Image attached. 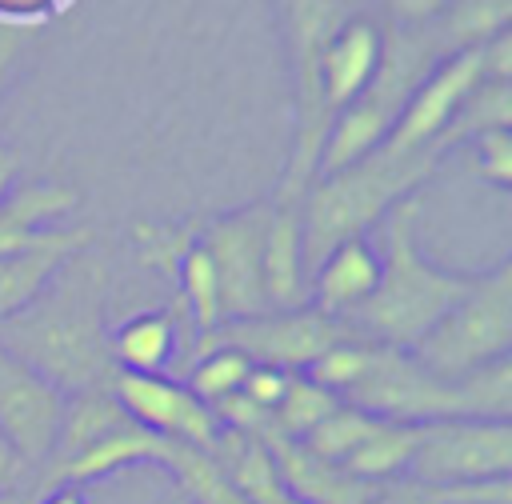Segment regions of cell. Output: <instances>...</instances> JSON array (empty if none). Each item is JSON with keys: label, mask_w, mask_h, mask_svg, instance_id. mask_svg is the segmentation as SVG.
<instances>
[{"label": "cell", "mask_w": 512, "mask_h": 504, "mask_svg": "<svg viewBox=\"0 0 512 504\" xmlns=\"http://www.w3.org/2000/svg\"><path fill=\"white\" fill-rule=\"evenodd\" d=\"M108 264L88 248L64 256L44 288L8 320H0V348L20 356L32 372L64 396L108 384V332H104Z\"/></svg>", "instance_id": "cell-1"}, {"label": "cell", "mask_w": 512, "mask_h": 504, "mask_svg": "<svg viewBox=\"0 0 512 504\" xmlns=\"http://www.w3.org/2000/svg\"><path fill=\"white\" fill-rule=\"evenodd\" d=\"M420 200L408 196L384 212V256L372 296L344 320L360 340L412 348L472 284V276L444 272L416 248Z\"/></svg>", "instance_id": "cell-2"}, {"label": "cell", "mask_w": 512, "mask_h": 504, "mask_svg": "<svg viewBox=\"0 0 512 504\" xmlns=\"http://www.w3.org/2000/svg\"><path fill=\"white\" fill-rule=\"evenodd\" d=\"M444 152L432 144L388 156V152H368L356 164L320 176L304 192L300 208V244H304V272H312L336 244L364 236L372 224L384 220L388 208L408 200L440 164Z\"/></svg>", "instance_id": "cell-3"}, {"label": "cell", "mask_w": 512, "mask_h": 504, "mask_svg": "<svg viewBox=\"0 0 512 504\" xmlns=\"http://www.w3.org/2000/svg\"><path fill=\"white\" fill-rule=\"evenodd\" d=\"M512 348V260L472 276L464 296L408 348L440 380H460L464 372L504 360Z\"/></svg>", "instance_id": "cell-4"}, {"label": "cell", "mask_w": 512, "mask_h": 504, "mask_svg": "<svg viewBox=\"0 0 512 504\" xmlns=\"http://www.w3.org/2000/svg\"><path fill=\"white\" fill-rule=\"evenodd\" d=\"M280 4H284V24H288V60H292L296 108H300L296 152L288 160L280 200H284V208H296V200L316 180V160H320L328 124H332V108H328L324 84H320V48L344 24L340 20L344 12H340V0H280Z\"/></svg>", "instance_id": "cell-5"}, {"label": "cell", "mask_w": 512, "mask_h": 504, "mask_svg": "<svg viewBox=\"0 0 512 504\" xmlns=\"http://www.w3.org/2000/svg\"><path fill=\"white\" fill-rule=\"evenodd\" d=\"M340 400L388 424H436V420L468 416L456 380H440L408 348H388V344L368 348L364 372L348 384Z\"/></svg>", "instance_id": "cell-6"}, {"label": "cell", "mask_w": 512, "mask_h": 504, "mask_svg": "<svg viewBox=\"0 0 512 504\" xmlns=\"http://www.w3.org/2000/svg\"><path fill=\"white\" fill-rule=\"evenodd\" d=\"M512 472V420H436L420 424L408 480L428 488H472L508 480Z\"/></svg>", "instance_id": "cell-7"}, {"label": "cell", "mask_w": 512, "mask_h": 504, "mask_svg": "<svg viewBox=\"0 0 512 504\" xmlns=\"http://www.w3.org/2000/svg\"><path fill=\"white\" fill-rule=\"evenodd\" d=\"M356 336L344 320L320 316L316 308H272L248 320H224L212 332L196 340V352L204 348H236L252 364H268L280 372H304L316 364L332 344Z\"/></svg>", "instance_id": "cell-8"}, {"label": "cell", "mask_w": 512, "mask_h": 504, "mask_svg": "<svg viewBox=\"0 0 512 504\" xmlns=\"http://www.w3.org/2000/svg\"><path fill=\"white\" fill-rule=\"evenodd\" d=\"M268 220H272V204H252V208L216 216L200 236V248L208 252L216 268L224 320H248V316L272 312L264 300V280H260Z\"/></svg>", "instance_id": "cell-9"}, {"label": "cell", "mask_w": 512, "mask_h": 504, "mask_svg": "<svg viewBox=\"0 0 512 504\" xmlns=\"http://www.w3.org/2000/svg\"><path fill=\"white\" fill-rule=\"evenodd\" d=\"M108 388L120 400L128 420H136L140 428H148L164 440H180V444L212 452V444L224 428L216 420V412L208 404H200L180 380L140 376V372H112Z\"/></svg>", "instance_id": "cell-10"}, {"label": "cell", "mask_w": 512, "mask_h": 504, "mask_svg": "<svg viewBox=\"0 0 512 504\" xmlns=\"http://www.w3.org/2000/svg\"><path fill=\"white\" fill-rule=\"evenodd\" d=\"M64 412V392L32 372L20 356L0 348V432L28 464L32 480L44 468Z\"/></svg>", "instance_id": "cell-11"}, {"label": "cell", "mask_w": 512, "mask_h": 504, "mask_svg": "<svg viewBox=\"0 0 512 504\" xmlns=\"http://www.w3.org/2000/svg\"><path fill=\"white\" fill-rule=\"evenodd\" d=\"M484 80V56L480 48H468V52H452L444 60L432 64V72L416 84V92L404 100L392 132L384 136L380 152L388 156H404V152H416L424 144H432L444 124L452 120V112L460 108V100Z\"/></svg>", "instance_id": "cell-12"}, {"label": "cell", "mask_w": 512, "mask_h": 504, "mask_svg": "<svg viewBox=\"0 0 512 504\" xmlns=\"http://www.w3.org/2000/svg\"><path fill=\"white\" fill-rule=\"evenodd\" d=\"M376 276H380V252L364 236L344 240L308 272V308L332 320H348L372 296Z\"/></svg>", "instance_id": "cell-13"}, {"label": "cell", "mask_w": 512, "mask_h": 504, "mask_svg": "<svg viewBox=\"0 0 512 504\" xmlns=\"http://www.w3.org/2000/svg\"><path fill=\"white\" fill-rule=\"evenodd\" d=\"M76 188L68 184H56V180H40V184H28L12 196L0 200V256H16V252H36V248H48V244H60L72 236L68 232H48L44 224L72 212L76 208Z\"/></svg>", "instance_id": "cell-14"}, {"label": "cell", "mask_w": 512, "mask_h": 504, "mask_svg": "<svg viewBox=\"0 0 512 504\" xmlns=\"http://www.w3.org/2000/svg\"><path fill=\"white\" fill-rule=\"evenodd\" d=\"M380 64V32L368 20H344L320 48V84L332 116L356 100Z\"/></svg>", "instance_id": "cell-15"}, {"label": "cell", "mask_w": 512, "mask_h": 504, "mask_svg": "<svg viewBox=\"0 0 512 504\" xmlns=\"http://www.w3.org/2000/svg\"><path fill=\"white\" fill-rule=\"evenodd\" d=\"M264 300L268 308H304L308 304V272H304V244H300V208H272L264 260H260Z\"/></svg>", "instance_id": "cell-16"}, {"label": "cell", "mask_w": 512, "mask_h": 504, "mask_svg": "<svg viewBox=\"0 0 512 504\" xmlns=\"http://www.w3.org/2000/svg\"><path fill=\"white\" fill-rule=\"evenodd\" d=\"M128 416L120 408V400L112 396L108 384H96V388H84V392H72L64 396V412H60V428H56V444L44 460V468L36 472V480H44L48 472L64 468L68 460H76L80 452H88L100 436H108L112 428H120ZM32 480V484H36Z\"/></svg>", "instance_id": "cell-17"}, {"label": "cell", "mask_w": 512, "mask_h": 504, "mask_svg": "<svg viewBox=\"0 0 512 504\" xmlns=\"http://www.w3.org/2000/svg\"><path fill=\"white\" fill-rule=\"evenodd\" d=\"M508 20H512V0H448L444 12L424 24V36L444 60L452 52L488 44L496 32H508Z\"/></svg>", "instance_id": "cell-18"}, {"label": "cell", "mask_w": 512, "mask_h": 504, "mask_svg": "<svg viewBox=\"0 0 512 504\" xmlns=\"http://www.w3.org/2000/svg\"><path fill=\"white\" fill-rule=\"evenodd\" d=\"M172 348H176V328H172L168 312L132 316L108 336V360L116 372L160 376L172 360Z\"/></svg>", "instance_id": "cell-19"}, {"label": "cell", "mask_w": 512, "mask_h": 504, "mask_svg": "<svg viewBox=\"0 0 512 504\" xmlns=\"http://www.w3.org/2000/svg\"><path fill=\"white\" fill-rule=\"evenodd\" d=\"M92 232L88 228H72L68 240L36 248V252H16V256H0V320H8L12 312H20L40 288L44 280L56 272V264L80 248H88Z\"/></svg>", "instance_id": "cell-20"}, {"label": "cell", "mask_w": 512, "mask_h": 504, "mask_svg": "<svg viewBox=\"0 0 512 504\" xmlns=\"http://www.w3.org/2000/svg\"><path fill=\"white\" fill-rule=\"evenodd\" d=\"M416 436H420V424H388V420H376V424L368 428V436L344 456L340 468H344L352 480H368V484L396 480V476L408 472Z\"/></svg>", "instance_id": "cell-21"}, {"label": "cell", "mask_w": 512, "mask_h": 504, "mask_svg": "<svg viewBox=\"0 0 512 504\" xmlns=\"http://www.w3.org/2000/svg\"><path fill=\"white\" fill-rule=\"evenodd\" d=\"M508 120H512V88H508V80H480L460 100V108L452 112L444 132L432 140V148L448 152V148L468 144L472 136H480L488 128H508Z\"/></svg>", "instance_id": "cell-22"}, {"label": "cell", "mask_w": 512, "mask_h": 504, "mask_svg": "<svg viewBox=\"0 0 512 504\" xmlns=\"http://www.w3.org/2000/svg\"><path fill=\"white\" fill-rule=\"evenodd\" d=\"M160 468L172 472V480L180 484V492L192 504H248L228 484V476L220 472V464L212 460V452H204V448H192V444L172 440V448H168V456H164Z\"/></svg>", "instance_id": "cell-23"}, {"label": "cell", "mask_w": 512, "mask_h": 504, "mask_svg": "<svg viewBox=\"0 0 512 504\" xmlns=\"http://www.w3.org/2000/svg\"><path fill=\"white\" fill-rule=\"evenodd\" d=\"M340 404H344V400H340L336 392L320 388V384L308 380L304 372H292V380H288L280 404L272 408V428H268V432H276V436H284V440H304V436H308L324 416H332Z\"/></svg>", "instance_id": "cell-24"}, {"label": "cell", "mask_w": 512, "mask_h": 504, "mask_svg": "<svg viewBox=\"0 0 512 504\" xmlns=\"http://www.w3.org/2000/svg\"><path fill=\"white\" fill-rule=\"evenodd\" d=\"M176 284H180V304L188 308V320L196 324V332H212L224 316H220V284H216V268L208 260V252L200 248V240H192L176 264Z\"/></svg>", "instance_id": "cell-25"}, {"label": "cell", "mask_w": 512, "mask_h": 504, "mask_svg": "<svg viewBox=\"0 0 512 504\" xmlns=\"http://www.w3.org/2000/svg\"><path fill=\"white\" fill-rule=\"evenodd\" d=\"M464 412L472 420H508L512 412V356L480 364L456 380Z\"/></svg>", "instance_id": "cell-26"}, {"label": "cell", "mask_w": 512, "mask_h": 504, "mask_svg": "<svg viewBox=\"0 0 512 504\" xmlns=\"http://www.w3.org/2000/svg\"><path fill=\"white\" fill-rule=\"evenodd\" d=\"M248 368H252V360L240 356L236 348H204V352H196V364H192L184 388H188L200 404L216 408L220 400H228L232 392H240Z\"/></svg>", "instance_id": "cell-27"}, {"label": "cell", "mask_w": 512, "mask_h": 504, "mask_svg": "<svg viewBox=\"0 0 512 504\" xmlns=\"http://www.w3.org/2000/svg\"><path fill=\"white\" fill-rule=\"evenodd\" d=\"M376 424V416H368V412H360V408H352V404H340L332 416H324L304 440H296L304 452H312L316 460H324V464H344V456L368 436V428Z\"/></svg>", "instance_id": "cell-28"}, {"label": "cell", "mask_w": 512, "mask_h": 504, "mask_svg": "<svg viewBox=\"0 0 512 504\" xmlns=\"http://www.w3.org/2000/svg\"><path fill=\"white\" fill-rule=\"evenodd\" d=\"M368 348H372L368 340L348 336V340L332 344L316 364H308V368H304V376H308V380H316L320 388H328V392L344 396V392H348V384L364 372V364H368Z\"/></svg>", "instance_id": "cell-29"}, {"label": "cell", "mask_w": 512, "mask_h": 504, "mask_svg": "<svg viewBox=\"0 0 512 504\" xmlns=\"http://www.w3.org/2000/svg\"><path fill=\"white\" fill-rule=\"evenodd\" d=\"M468 144H472L476 176L496 184V188H508L512 184V136H508V128H488V132L472 136Z\"/></svg>", "instance_id": "cell-30"}, {"label": "cell", "mask_w": 512, "mask_h": 504, "mask_svg": "<svg viewBox=\"0 0 512 504\" xmlns=\"http://www.w3.org/2000/svg\"><path fill=\"white\" fill-rule=\"evenodd\" d=\"M288 380H292V372H280V368H268V364H252L248 376H244V384H240V396L248 404H256L260 412H272L280 404Z\"/></svg>", "instance_id": "cell-31"}, {"label": "cell", "mask_w": 512, "mask_h": 504, "mask_svg": "<svg viewBox=\"0 0 512 504\" xmlns=\"http://www.w3.org/2000/svg\"><path fill=\"white\" fill-rule=\"evenodd\" d=\"M20 488H32V472L0 432V492H20Z\"/></svg>", "instance_id": "cell-32"}, {"label": "cell", "mask_w": 512, "mask_h": 504, "mask_svg": "<svg viewBox=\"0 0 512 504\" xmlns=\"http://www.w3.org/2000/svg\"><path fill=\"white\" fill-rule=\"evenodd\" d=\"M388 12L400 20V24H412V28H424L428 20H436L444 12L448 0H384Z\"/></svg>", "instance_id": "cell-33"}, {"label": "cell", "mask_w": 512, "mask_h": 504, "mask_svg": "<svg viewBox=\"0 0 512 504\" xmlns=\"http://www.w3.org/2000/svg\"><path fill=\"white\" fill-rule=\"evenodd\" d=\"M56 0H0V24H40Z\"/></svg>", "instance_id": "cell-34"}, {"label": "cell", "mask_w": 512, "mask_h": 504, "mask_svg": "<svg viewBox=\"0 0 512 504\" xmlns=\"http://www.w3.org/2000/svg\"><path fill=\"white\" fill-rule=\"evenodd\" d=\"M24 36H28V28H20V24H0V84H4L8 68L16 64V56H20V48H24Z\"/></svg>", "instance_id": "cell-35"}, {"label": "cell", "mask_w": 512, "mask_h": 504, "mask_svg": "<svg viewBox=\"0 0 512 504\" xmlns=\"http://www.w3.org/2000/svg\"><path fill=\"white\" fill-rule=\"evenodd\" d=\"M28 504H88L84 488H72V484H56V488H44V492H32Z\"/></svg>", "instance_id": "cell-36"}, {"label": "cell", "mask_w": 512, "mask_h": 504, "mask_svg": "<svg viewBox=\"0 0 512 504\" xmlns=\"http://www.w3.org/2000/svg\"><path fill=\"white\" fill-rule=\"evenodd\" d=\"M12 176H16V156L0 144V200L8 196V184H12Z\"/></svg>", "instance_id": "cell-37"}, {"label": "cell", "mask_w": 512, "mask_h": 504, "mask_svg": "<svg viewBox=\"0 0 512 504\" xmlns=\"http://www.w3.org/2000/svg\"><path fill=\"white\" fill-rule=\"evenodd\" d=\"M32 500V488H20V492H0V504H28Z\"/></svg>", "instance_id": "cell-38"}]
</instances>
